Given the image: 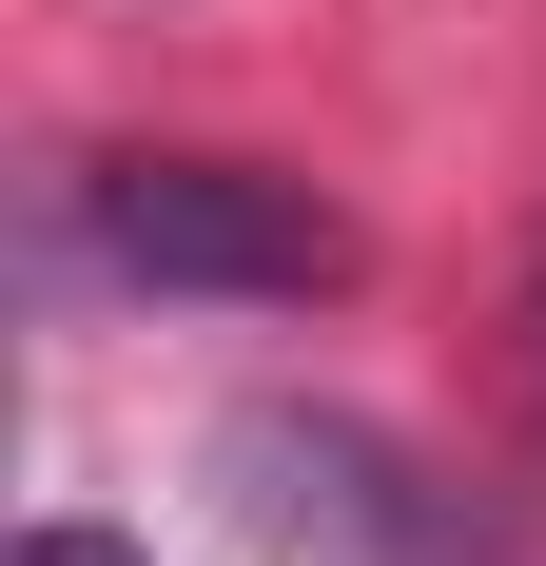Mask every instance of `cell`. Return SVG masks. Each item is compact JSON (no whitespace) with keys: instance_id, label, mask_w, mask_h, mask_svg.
I'll return each mask as SVG.
<instances>
[{"instance_id":"obj_2","label":"cell","mask_w":546,"mask_h":566,"mask_svg":"<svg viewBox=\"0 0 546 566\" xmlns=\"http://www.w3.org/2000/svg\"><path fill=\"white\" fill-rule=\"evenodd\" d=\"M216 469H234V509H254L293 566H313V547H332V566H489L469 509H430V469H390L371 430H293V410H254Z\"/></svg>"},{"instance_id":"obj_3","label":"cell","mask_w":546,"mask_h":566,"mask_svg":"<svg viewBox=\"0 0 546 566\" xmlns=\"http://www.w3.org/2000/svg\"><path fill=\"white\" fill-rule=\"evenodd\" d=\"M20 566H137L117 527H20Z\"/></svg>"},{"instance_id":"obj_1","label":"cell","mask_w":546,"mask_h":566,"mask_svg":"<svg viewBox=\"0 0 546 566\" xmlns=\"http://www.w3.org/2000/svg\"><path fill=\"white\" fill-rule=\"evenodd\" d=\"M78 216H98V254L137 293H216V313H313V293L371 274V234L313 176H254V157H117Z\"/></svg>"}]
</instances>
